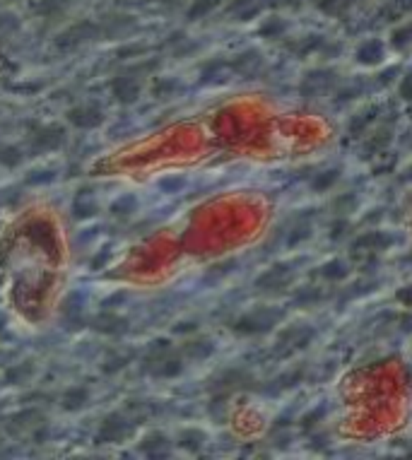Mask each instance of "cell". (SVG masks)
<instances>
[{"instance_id": "cell-18", "label": "cell", "mask_w": 412, "mask_h": 460, "mask_svg": "<svg viewBox=\"0 0 412 460\" xmlns=\"http://www.w3.org/2000/svg\"><path fill=\"white\" fill-rule=\"evenodd\" d=\"M159 374H161V376H176V374H181V361H179V359L164 361V364L159 366Z\"/></svg>"}, {"instance_id": "cell-11", "label": "cell", "mask_w": 412, "mask_h": 460, "mask_svg": "<svg viewBox=\"0 0 412 460\" xmlns=\"http://www.w3.org/2000/svg\"><path fill=\"white\" fill-rule=\"evenodd\" d=\"M133 210H135V198H130V195H124V198H119L111 205V212H114L116 217H126V214H130Z\"/></svg>"}, {"instance_id": "cell-17", "label": "cell", "mask_w": 412, "mask_h": 460, "mask_svg": "<svg viewBox=\"0 0 412 460\" xmlns=\"http://www.w3.org/2000/svg\"><path fill=\"white\" fill-rule=\"evenodd\" d=\"M213 3L215 0H195L193 8H190V12H188V17H200V14L208 12V10L213 8Z\"/></svg>"}, {"instance_id": "cell-2", "label": "cell", "mask_w": 412, "mask_h": 460, "mask_svg": "<svg viewBox=\"0 0 412 460\" xmlns=\"http://www.w3.org/2000/svg\"><path fill=\"white\" fill-rule=\"evenodd\" d=\"M97 37H99V27L92 24V22H82V24L70 27L68 32H63L61 37H56V46L58 48H70V46H75V43L90 41V39H97Z\"/></svg>"}, {"instance_id": "cell-9", "label": "cell", "mask_w": 412, "mask_h": 460, "mask_svg": "<svg viewBox=\"0 0 412 460\" xmlns=\"http://www.w3.org/2000/svg\"><path fill=\"white\" fill-rule=\"evenodd\" d=\"M140 448H142V453H147V456L161 458L164 456V448H169V441H166L161 434H150V437L140 443Z\"/></svg>"}, {"instance_id": "cell-1", "label": "cell", "mask_w": 412, "mask_h": 460, "mask_svg": "<svg viewBox=\"0 0 412 460\" xmlns=\"http://www.w3.org/2000/svg\"><path fill=\"white\" fill-rule=\"evenodd\" d=\"M335 390L333 429L345 441H381L412 422L410 374L398 359L352 369Z\"/></svg>"}, {"instance_id": "cell-16", "label": "cell", "mask_w": 412, "mask_h": 460, "mask_svg": "<svg viewBox=\"0 0 412 460\" xmlns=\"http://www.w3.org/2000/svg\"><path fill=\"white\" fill-rule=\"evenodd\" d=\"M200 441H203L200 434H184L179 443H181V448H186V451H195V448L200 446Z\"/></svg>"}, {"instance_id": "cell-5", "label": "cell", "mask_w": 412, "mask_h": 460, "mask_svg": "<svg viewBox=\"0 0 412 460\" xmlns=\"http://www.w3.org/2000/svg\"><path fill=\"white\" fill-rule=\"evenodd\" d=\"M68 121L77 128H95L101 123V111L97 106H77L68 111Z\"/></svg>"}, {"instance_id": "cell-14", "label": "cell", "mask_w": 412, "mask_h": 460, "mask_svg": "<svg viewBox=\"0 0 412 460\" xmlns=\"http://www.w3.org/2000/svg\"><path fill=\"white\" fill-rule=\"evenodd\" d=\"M72 212H75L77 219H87V217H95L97 214V205L95 203H85V200H77L75 208H72Z\"/></svg>"}, {"instance_id": "cell-10", "label": "cell", "mask_w": 412, "mask_h": 460, "mask_svg": "<svg viewBox=\"0 0 412 460\" xmlns=\"http://www.w3.org/2000/svg\"><path fill=\"white\" fill-rule=\"evenodd\" d=\"M87 398H90V393H87L85 388L68 390V393L63 395V410H68V412H75V410H80L82 405L87 403Z\"/></svg>"}, {"instance_id": "cell-21", "label": "cell", "mask_w": 412, "mask_h": 460, "mask_svg": "<svg viewBox=\"0 0 412 460\" xmlns=\"http://www.w3.org/2000/svg\"><path fill=\"white\" fill-rule=\"evenodd\" d=\"M106 261H109V251H101L99 258H95V261H92V268H101Z\"/></svg>"}, {"instance_id": "cell-6", "label": "cell", "mask_w": 412, "mask_h": 460, "mask_svg": "<svg viewBox=\"0 0 412 460\" xmlns=\"http://www.w3.org/2000/svg\"><path fill=\"white\" fill-rule=\"evenodd\" d=\"M95 330L104 332V335H124L128 330V321L121 316H114V313H101V316L95 318Z\"/></svg>"}, {"instance_id": "cell-3", "label": "cell", "mask_w": 412, "mask_h": 460, "mask_svg": "<svg viewBox=\"0 0 412 460\" xmlns=\"http://www.w3.org/2000/svg\"><path fill=\"white\" fill-rule=\"evenodd\" d=\"M130 432V424L124 419V414H109L99 429L97 441H121Z\"/></svg>"}, {"instance_id": "cell-15", "label": "cell", "mask_w": 412, "mask_h": 460, "mask_svg": "<svg viewBox=\"0 0 412 460\" xmlns=\"http://www.w3.org/2000/svg\"><path fill=\"white\" fill-rule=\"evenodd\" d=\"M66 3L68 0H41L39 8H37V12L39 14H53V12H58V10H61Z\"/></svg>"}, {"instance_id": "cell-23", "label": "cell", "mask_w": 412, "mask_h": 460, "mask_svg": "<svg viewBox=\"0 0 412 460\" xmlns=\"http://www.w3.org/2000/svg\"><path fill=\"white\" fill-rule=\"evenodd\" d=\"M408 224H410V232H412V208H410V214H408Z\"/></svg>"}, {"instance_id": "cell-19", "label": "cell", "mask_w": 412, "mask_h": 460, "mask_svg": "<svg viewBox=\"0 0 412 460\" xmlns=\"http://www.w3.org/2000/svg\"><path fill=\"white\" fill-rule=\"evenodd\" d=\"M126 364H128V357H121V359H111L109 364H104V371H109V374H111L114 369L119 371L121 366H126Z\"/></svg>"}, {"instance_id": "cell-22", "label": "cell", "mask_w": 412, "mask_h": 460, "mask_svg": "<svg viewBox=\"0 0 412 460\" xmlns=\"http://www.w3.org/2000/svg\"><path fill=\"white\" fill-rule=\"evenodd\" d=\"M0 330H5V316L0 313Z\"/></svg>"}, {"instance_id": "cell-13", "label": "cell", "mask_w": 412, "mask_h": 460, "mask_svg": "<svg viewBox=\"0 0 412 460\" xmlns=\"http://www.w3.org/2000/svg\"><path fill=\"white\" fill-rule=\"evenodd\" d=\"M22 159V152L17 148H3L0 150V164L3 166H17Z\"/></svg>"}, {"instance_id": "cell-8", "label": "cell", "mask_w": 412, "mask_h": 460, "mask_svg": "<svg viewBox=\"0 0 412 460\" xmlns=\"http://www.w3.org/2000/svg\"><path fill=\"white\" fill-rule=\"evenodd\" d=\"M111 90H114L116 99L124 101V104H133L137 94H140V87H137L135 80H130V77H116Z\"/></svg>"}, {"instance_id": "cell-4", "label": "cell", "mask_w": 412, "mask_h": 460, "mask_svg": "<svg viewBox=\"0 0 412 460\" xmlns=\"http://www.w3.org/2000/svg\"><path fill=\"white\" fill-rule=\"evenodd\" d=\"M63 138H66V133H63L61 128H41L37 135H34L32 148H34V152H48V150L61 148Z\"/></svg>"}, {"instance_id": "cell-12", "label": "cell", "mask_w": 412, "mask_h": 460, "mask_svg": "<svg viewBox=\"0 0 412 460\" xmlns=\"http://www.w3.org/2000/svg\"><path fill=\"white\" fill-rule=\"evenodd\" d=\"M56 179V171L53 169H34L27 174V183L29 186H37V183H48V181Z\"/></svg>"}, {"instance_id": "cell-20", "label": "cell", "mask_w": 412, "mask_h": 460, "mask_svg": "<svg viewBox=\"0 0 412 460\" xmlns=\"http://www.w3.org/2000/svg\"><path fill=\"white\" fill-rule=\"evenodd\" d=\"M181 186H184V181H181V179H176V181H161V183H159V188H161V190H179Z\"/></svg>"}, {"instance_id": "cell-7", "label": "cell", "mask_w": 412, "mask_h": 460, "mask_svg": "<svg viewBox=\"0 0 412 460\" xmlns=\"http://www.w3.org/2000/svg\"><path fill=\"white\" fill-rule=\"evenodd\" d=\"M27 237L32 239L34 243H39L41 248H46V251L56 248V234H53L51 224L46 222H32L27 229Z\"/></svg>"}]
</instances>
